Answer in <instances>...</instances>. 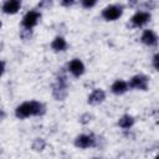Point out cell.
<instances>
[{
	"mask_svg": "<svg viewBox=\"0 0 159 159\" xmlns=\"http://www.w3.org/2000/svg\"><path fill=\"white\" fill-rule=\"evenodd\" d=\"M128 88H129L128 83L125 81H123V80H117L111 86V91L114 94H123V93H125L128 91Z\"/></svg>",
	"mask_w": 159,
	"mask_h": 159,
	"instance_id": "7c38bea8",
	"label": "cell"
},
{
	"mask_svg": "<svg viewBox=\"0 0 159 159\" xmlns=\"http://www.w3.org/2000/svg\"><path fill=\"white\" fill-rule=\"evenodd\" d=\"M99 137L94 135V134H81L78 137H76L75 139V145L80 149H87V148H92V147H98L99 145Z\"/></svg>",
	"mask_w": 159,
	"mask_h": 159,
	"instance_id": "3957f363",
	"label": "cell"
},
{
	"mask_svg": "<svg viewBox=\"0 0 159 159\" xmlns=\"http://www.w3.org/2000/svg\"><path fill=\"white\" fill-rule=\"evenodd\" d=\"M91 120H92V114H89V113H84L80 117V123H82V124H87Z\"/></svg>",
	"mask_w": 159,
	"mask_h": 159,
	"instance_id": "ac0fdd59",
	"label": "cell"
},
{
	"mask_svg": "<svg viewBox=\"0 0 159 159\" xmlns=\"http://www.w3.org/2000/svg\"><path fill=\"white\" fill-rule=\"evenodd\" d=\"M67 68H68L70 73L75 77H80L84 72V65L80 58H73L72 61H70L67 65Z\"/></svg>",
	"mask_w": 159,
	"mask_h": 159,
	"instance_id": "52a82bcc",
	"label": "cell"
},
{
	"mask_svg": "<svg viewBox=\"0 0 159 159\" xmlns=\"http://www.w3.org/2000/svg\"><path fill=\"white\" fill-rule=\"evenodd\" d=\"M41 17V14L36 10H31L29 12L25 14V16L22 17V21H21V25L22 27H26V29H32L34 26L37 25L39 20Z\"/></svg>",
	"mask_w": 159,
	"mask_h": 159,
	"instance_id": "5b68a950",
	"label": "cell"
},
{
	"mask_svg": "<svg viewBox=\"0 0 159 159\" xmlns=\"http://www.w3.org/2000/svg\"><path fill=\"white\" fill-rule=\"evenodd\" d=\"M68 94V81L65 68H61V71L56 76V82L52 84V96L56 101H63Z\"/></svg>",
	"mask_w": 159,
	"mask_h": 159,
	"instance_id": "7a4b0ae2",
	"label": "cell"
},
{
	"mask_svg": "<svg viewBox=\"0 0 159 159\" xmlns=\"http://www.w3.org/2000/svg\"><path fill=\"white\" fill-rule=\"evenodd\" d=\"M140 41L147 46H154L158 42V36L153 30H144L142 34Z\"/></svg>",
	"mask_w": 159,
	"mask_h": 159,
	"instance_id": "30bf717a",
	"label": "cell"
},
{
	"mask_svg": "<svg viewBox=\"0 0 159 159\" xmlns=\"http://www.w3.org/2000/svg\"><path fill=\"white\" fill-rule=\"evenodd\" d=\"M20 7H21V0H5L1 6V10L4 14L14 15L20 10Z\"/></svg>",
	"mask_w": 159,
	"mask_h": 159,
	"instance_id": "9c48e42d",
	"label": "cell"
},
{
	"mask_svg": "<svg viewBox=\"0 0 159 159\" xmlns=\"http://www.w3.org/2000/svg\"><path fill=\"white\" fill-rule=\"evenodd\" d=\"M5 117H6V112H5L4 109H0V122H1V120H4V119H5Z\"/></svg>",
	"mask_w": 159,
	"mask_h": 159,
	"instance_id": "d4e9b609",
	"label": "cell"
},
{
	"mask_svg": "<svg viewBox=\"0 0 159 159\" xmlns=\"http://www.w3.org/2000/svg\"><path fill=\"white\" fill-rule=\"evenodd\" d=\"M106 99V93L103 89H94L89 96H88V104L92 106H97L99 103H102Z\"/></svg>",
	"mask_w": 159,
	"mask_h": 159,
	"instance_id": "8fae6325",
	"label": "cell"
},
{
	"mask_svg": "<svg viewBox=\"0 0 159 159\" xmlns=\"http://www.w3.org/2000/svg\"><path fill=\"white\" fill-rule=\"evenodd\" d=\"M2 46H4V45H2L1 42H0V52H1V50H2Z\"/></svg>",
	"mask_w": 159,
	"mask_h": 159,
	"instance_id": "484cf974",
	"label": "cell"
},
{
	"mask_svg": "<svg viewBox=\"0 0 159 159\" xmlns=\"http://www.w3.org/2000/svg\"><path fill=\"white\" fill-rule=\"evenodd\" d=\"M75 1L76 0H61V5L63 7H70V6H72L75 4Z\"/></svg>",
	"mask_w": 159,
	"mask_h": 159,
	"instance_id": "7402d4cb",
	"label": "cell"
},
{
	"mask_svg": "<svg viewBox=\"0 0 159 159\" xmlns=\"http://www.w3.org/2000/svg\"><path fill=\"white\" fill-rule=\"evenodd\" d=\"M46 113V106L39 101L24 102L15 109V116L19 119H25L30 116H43Z\"/></svg>",
	"mask_w": 159,
	"mask_h": 159,
	"instance_id": "6da1fadb",
	"label": "cell"
},
{
	"mask_svg": "<svg viewBox=\"0 0 159 159\" xmlns=\"http://www.w3.org/2000/svg\"><path fill=\"white\" fill-rule=\"evenodd\" d=\"M4 72H5V62L4 61H0V77L2 76Z\"/></svg>",
	"mask_w": 159,
	"mask_h": 159,
	"instance_id": "603a6c76",
	"label": "cell"
},
{
	"mask_svg": "<svg viewBox=\"0 0 159 159\" xmlns=\"http://www.w3.org/2000/svg\"><path fill=\"white\" fill-rule=\"evenodd\" d=\"M148 10H154L155 9V6H157V2H155V0H149V1H147L145 2V5H144Z\"/></svg>",
	"mask_w": 159,
	"mask_h": 159,
	"instance_id": "44dd1931",
	"label": "cell"
},
{
	"mask_svg": "<svg viewBox=\"0 0 159 159\" xmlns=\"http://www.w3.org/2000/svg\"><path fill=\"white\" fill-rule=\"evenodd\" d=\"M150 17H152V16H150L149 12H147V11H138V12H135V14L132 16L130 22H132L133 26L140 27V26L145 25L148 21H150Z\"/></svg>",
	"mask_w": 159,
	"mask_h": 159,
	"instance_id": "ba28073f",
	"label": "cell"
},
{
	"mask_svg": "<svg viewBox=\"0 0 159 159\" xmlns=\"http://www.w3.org/2000/svg\"><path fill=\"white\" fill-rule=\"evenodd\" d=\"M153 67H154L155 71L159 70V55H158V53H155V55L153 56Z\"/></svg>",
	"mask_w": 159,
	"mask_h": 159,
	"instance_id": "ffe728a7",
	"label": "cell"
},
{
	"mask_svg": "<svg viewBox=\"0 0 159 159\" xmlns=\"http://www.w3.org/2000/svg\"><path fill=\"white\" fill-rule=\"evenodd\" d=\"M31 36H32V30H31V29H26V27H24V29L20 31V37H21V40H24V41L30 40Z\"/></svg>",
	"mask_w": 159,
	"mask_h": 159,
	"instance_id": "2e32d148",
	"label": "cell"
},
{
	"mask_svg": "<svg viewBox=\"0 0 159 159\" xmlns=\"http://www.w3.org/2000/svg\"><path fill=\"white\" fill-rule=\"evenodd\" d=\"M123 14V6L120 5H108L102 10V17L107 21H114L119 19Z\"/></svg>",
	"mask_w": 159,
	"mask_h": 159,
	"instance_id": "277c9868",
	"label": "cell"
},
{
	"mask_svg": "<svg viewBox=\"0 0 159 159\" xmlns=\"http://www.w3.org/2000/svg\"><path fill=\"white\" fill-rule=\"evenodd\" d=\"M53 5V0H40V2L37 4L39 9H50Z\"/></svg>",
	"mask_w": 159,
	"mask_h": 159,
	"instance_id": "e0dca14e",
	"label": "cell"
},
{
	"mask_svg": "<svg viewBox=\"0 0 159 159\" xmlns=\"http://www.w3.org/2000/svg\"><path fill=\"white\" fill-rule=\"evenodd\" d=\"M31 147H32V149L35 152H42L45 149V147H46V142H45L43 138H36L32 142V145Z\"/></svg>",
	"mask_w": 159,
	"mask_h": 159,
	"instance_id": "9a60e30c",
	"label": "cell"
},
{
	"mask_svg": "<svg viewBox=\"0 0 159 159\" xmlns=\"http://www.w3.org/2000/svg\"><path fill=\"white\" fill-rule=\"evenodd\" d=\"M138 2H139V0H128V6L134 7V6H135Z\"/></svg>",
	"mask_w": 159,
	"mask_h": 159,
	"instance_id": "cb8c5ba5",
	"label": "cell"
},
{
	"mask_svg": "<svg viewBox=\"0 0 159 159\" xmlns=\"http://www.w3.org/2000/svg\"><path fill=\"white\" fill-rule=\"evenodd\" d=\"M148 77L145 75H135L130 78L128 86L130 88H135V89H140V91H147L148 89Z\"/></svg>",
	"mask_w": 159,
	"mask_h": 159,
	"instance_id": "8992f818",
	"label": "cell"
},
{
	"mask_svg": "<svg viewBox=\"0 0 159 159\" xmlns=\"http://www.w3.org/2000/svg\"><path fill=\"white\" fill-rule=\"evenodd\" d=\"M51 48L55 51V52H61V51H65L67 48V42L66 40L62 37V36H57L52 40L51 42Z\"/></svg>",
	"mask_w": 159,
	"mask_h": 159,
	"instance_id": "4fadbf2b",
	"label": "cell"
},
{
	"mask_svg": "<svg viewBox=\"0 0 159 159\" xmlns=\"http://www.w3.org/2000/svg\"><path fill=\"white\" fill-rule=\"evenodd\" d=\"M1 26H2V22H1V21H0V29H1Z\"/></svg>",
	"mask_w": 159,
	"mask_h": 159,
	"instance_id": "4316f807",
	"label": "cell"
},
{
	"mask_svg": "<svg viewBox=\"0 0 159 159\" xmlns=\"http://www.w3.org/2000/svg\"><path fill=\"white\" fill-rule=\"evenodd\" d=\"M133 124H134V118L129 114H124L118 119V125L123 129H129L133 127Z\"/></svg>",
	"mask_w": 159,
	"mask_h": 159,
	"instance_id": "5bb4252c",
	"label": "cell"
},
{
	"mask_svg": "<svg viewBox=\"0 0 159 159\" xmlns=\"http://www.w3.org/2000/svg\"><path fill=\"white\" fill-rule=\"evenodd\" d=\"M82 2V6L86 7V9H89V7H93L97 2V0H81Z\"/></svg>",
	"mask_w": 159,
	"mask_h": 159,
	"instance_id": "d6986e66",
	"label": "cell"
}]
</instances>
